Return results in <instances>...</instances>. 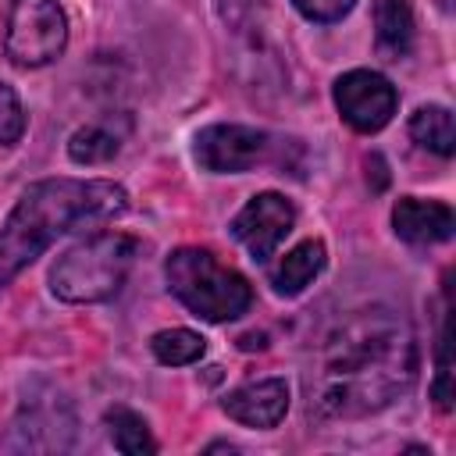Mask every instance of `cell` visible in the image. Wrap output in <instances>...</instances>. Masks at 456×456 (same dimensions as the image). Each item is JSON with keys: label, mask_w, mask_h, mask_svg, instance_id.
<instances>
[{"label": "cell", "mask_w": 456, "mask_h": 456, "mask_svg": "<svg viewBox=\"0 0 456 456\" xmlns=\"http://www.w3.org/2000/svg\"><path fill=\"white\" fill-rule=\"evenodd\" d=\"M125 207L128 192L107 178H43L28 185L0 224V285L75 224L107 221Z\"/></svg>", "instance_id": "obj_2"}, {"label": "cell", "mask_w": 456, "mask_h": 456, "mask_svg": "<svg viewBox=\"0 0 456 456\" xmlns=\"http://www.w3.org/2000/svg\"><path fill=\"white\" fill-rule=\"evenodd\" d=\"M356 0H292V7L310 18V21H338L342 14H349Z\"/></svg>", "instance_id": "obj_19"}, {"label": "cell", "mask_w": 456, "mask_h": 456, "mask_svg": "<svg viewBox=\"0 0 456 456\" xmlns=\"http://www.w3.org/2000/svg\"><path fill=\"white\" fill-rule=\"evenodd\" d=\"M324 267V242L321 239H306L299 246H292L274 267H271V285L278 296H299Z\"/></svg>", "instance_id": "obj_11"}, {"label": "cell", "mask_w": 456, "mask_h": 456, "mask_svg": "<svg viewBox=\"0 0 456 456\" xmlns=\"http://www.w3.org/2000/svg\"><path fill=\"white\" fill-rule=\"evenodd\" d=\"M267 150V135L249 125H207L196 135V160L214 175H239L249 171Z\"/></svg>", "instance_id": "obj_7"}, {"label": "cell", "mask_w": 456, "mask_h": 456, "mask_svg": "<svg viewBox=\"0 0 456 456\" xmlns=\"http://www.w3.org/2000/svg\"><path fill=\"white\" fill-rule=\"evenodd\" d=\"M139 256V242L121 232H100L75 242L50 271V289L64 303H103L121 292Z\"/></svg>", "instance_id": "obj_4"}, {"label": "cell", "mask_w": 456, "mask_h": 456, "mask_svg": "<svg viewBox=\"0 0 456 456\" xmlns=\"http://www.w3.org/2000/svg\"><path fill=\"white\" fill-rule=\"evenodd\" d=\"M331 96H335V107H338L342 121H346L353 132H363V135L381 132V128L392 121L395 103H399L395 86H392L381 71H370V68H353V71H346V75L335 82Z\"/></svg>", "instance_id": "obj_6"}, {"label": "cell", "mask_w": 456, "mask_h": 456, "mask_svg": "<svg viewBox=\"0 0 456 456\" xmlns=\"http://www.w3.org/2000/svg\"><path fill=\"white\" fill-rule=\"evenodd\" d=\"M417 360V335L395 306L349 310L310 342L306 410L317 420L378 413L413 385Z\"/></svg>", "instance_id": "obj_1"}, {"label": "cell", "mask_w": 456, "mask_h": 456, "mask_svg": "<svg viewBox=\"0 0 456 456\" xmlns=\"http://www.w3.org/2000/svg\"><path fill=\"white\" fill-rule=\"evenodd\" d=\"M296 210L281 192H260L253 196L232 221V235L249 249L253 260H267L281 239L292 232Z\"/></svg>", "instance_id": "obj_8"}, {"label": "cell", "mask_w": 456, "mask_h": 456, "mask_svg": "<svg viewBox=\"0 0 456 456\" xmlns=\"http://www.w3.org/2000/svg\"><path fill=\"white\" fill-rule=\"evenodd\" d=\"M107 428H110V442H114L118 452H125V456H150V452H157V442L150 438V428H146V420L139 413H132L125 406H114L107 413Z\"/></svg>", "instance_id": "obj_14"}, {"label": "cell", "mask_w": 456, "mask_h": 456, "mask_svg": "<svg viewBox=\"0 0 456 456\" xmlns=\"http://www.w3.org/2000/svg\"><path fill=\"white\" fill-rule=\"evenodd\" d=\"M431 395H435V406H438L442 413L452 410V363H449V328H445V324H442V331H438V370H435Z\"/></svg>", "instance_id": "obj_17"}, {"label": "cell", "mask_w": 456, "mask_h": 456, "mask_svg": "<svg viewBox=\"0 0 456 456\" xmlns=\"http://www.w3.org/2000/svg\"><path fill=\"white\" fill-rule=\"evenodd\" d=\"M410 135L413 142H420L424 150L438 153V157H452L456 150V125H452V110L442 103H428L417 107L410 118Z\"/></svg>", "instance_id": "obj_13"}, {"label": "cell", "mask_w": 456, "mask_h": 456, "mask_svg": "<svg viewBox=\"0 0 456 456\" xmlns=\"http://www.w3.org/2000/svg\"><path fill=\"white\" fill-rule=\"evenodd\" d=\"M224 413L246 428H274L289 413V388L281 378L249 381L224 395Z\"/></svg>", "instance_id": "obj_10"}, {"label": "cell", "mask_w": 456, "mask_h": 456, "mask_svg": "<svg viewBox=\"0 0 456 456\" xmlns=\"http://www.w3.org/2000/svg\"><path fill=\"white\" fill-rule=\"evenodd\" d=\"M392 228L403 242L410 246H435L452 239L456 228V214L449 203L438 200H417V196H403L392 207Z\"/></svg>", "instance_id": "obj_9"}, {"label": "cell", "mask_w": 456, "mask_h": 456, "mask_svg": "<svg viewBox=\"0 0 456 456\" xmlns=\"http://www.w3.org/2000/svg\"><path fill=\"white\" fill-rule=\"evenodd\" d=\"M68 18L57 0H11L4 50L18 68H43L64 53Z\"/></svg>", "instance_id": "obj_5"}, {"label": "cell", "mask_w": 456, "mask_h": 456, "mask_svg": "<svg viewBox=\"0 0 456 456\" xmlns=\"http://www.w3.org/2000/svg\"><path fill=\"white\" fill-rule=\"evenodd\" d=\"M164 278L189 314L214 321V324L242 317L253 303L249 281L235 267L221 264L210 249H200V246L175 249L164 260Z\"/></svg>", "instance_id": "obj_3"}, {"label": "cell", "mask_w": 456, "mask_h": 456, "mask_svg": "<svg viewBox=\"0 0 456 456\" xmlns=\"http://www.w3.org/2000/svg\"><path fill=\"white\" fill-rule=\"evenodd\" d=\"M374 43L381 57L399 61L413 46V14L406 0H378L374 4Z\"/></svg>", "instance_id": "obj_12"}, {"label": "cell", "mask_w": 456, "mask_h": 456, "mask_svg": "<svg viewBox=\"0 0 456 456\" xmlns=\"http://www.w3.org/2000/svg\"><path fill=\"white\" fill-rule=\"evenodd\" d=\"M25 132V110L11 86H0V146L18 142Z\"/></svg>", "instance_id": "obj_18"}, {"label": "cell", "mask_w": 456, "mask_h": 456, "mask_svg": "<svg viewBox=\"0 0 456 456\" xmlns=\"http://www.w3.org/2000/svg\"><path fill=\"white\" fill-rule=\"evenodd\" d=\"M121 150V135L107 125H86L68 139V157L75 164H103Z\"/></svg>", "instance_id": "obj_16"}, {"label": "cell", "mask_w": 456, "mask_h": 456, "mask_svg": "<svg viewBox=\"0 0 456 456\" xmlns=\"http://www.w3.org/2000/svg\"><path fill=\"white\" fill-rule=\"evenodd\" d=\"M256 4H260V0H217L221 18H224L228 25H235V28H239V25L256 11Z\"/></svg>", "instance_id": "obj_20"}, {"label": "cell", "mask_w": 456, "mask_h": 456, "mask_svg": "<svg viewBox=\"0 0 456 456\" xmlns=\"http://www.w3.org/2000/svg\"><path fill=\"white\" fill-rule=\"evenodd\" d=\"M150 349H153V356H157L160 363H167V367H185V363H196V360L203 356L207 342H203V335H196V331H189V328H164V331H157V335L150 338Z\"/></svg>", "instance_id": "obj_15"}]
</instances>
